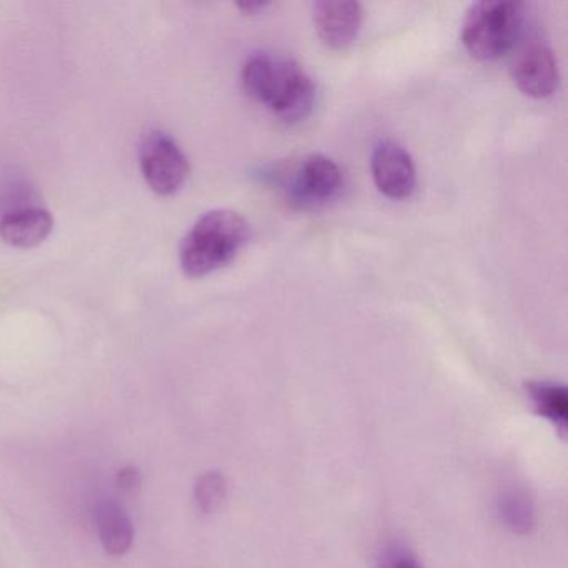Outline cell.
Listing matches in <instances>:
<instances>
[{
  "label": "cell",
  "mask_w": 568,
  "mask_h": 568,
  "mask_svg": "<svg viewBox=\"0 0 568 568\" xmlns=\"http://www.w3.org/2000/svg\"><path fill=\"white\" fill-rule=\"evenodd\" d=\"M242 85L248 98L287 124L305 121L317 95L311 75L294 59L268 52H257L245 61Z\"/></svg>",
  "instance_id": "obj_1"
},
{
  "label": "cell",
  "mask_w": 568,
  "mask_h": 568,
  "mask_svg": "<svg viewBox=\"0 0 568 568\" xmlns=\"http://www.w3.org/2000/svg\"><path fill=\"white\" fill-rule=\"evenodd\" d=\"M251 225L234 211L202 215L181 244V267L191 278H201L231 264L248 244Z\"/></svg>",
  "instance_id": "obj_2"
},
{
  "label": "cell",
  "mask_w": 568,
  "mask_h": 568,
  "mask_svg": "<svg viewBox=\"0 0 568 568\" xmlns=\"http://www.w3.org/2000/svg\"><path fill=\"white\" fill-rule=\"evenodd\" d=\"M524 26V6L507 0H484L465 18L462 42L471 58L497 61L517 44Z\"/></svg>",
  "instance_id": "obj_3"
},
{
  "label": "cell",
  "mask_w": 568,
  "mask_h": 568,
  "mask_svg": "<svg viewBox=\"0 0 568 568\" xmlns=\"http://www.w3.org/2000/svg\"><path fill=\"white\" fill-rule=\"evenodd\" d=\"M141 168L149 187L159 195H174L191 174L187 155L162 131L145 135L141 145Z\"/></svg>",
  "instance_id": "obj_4"
},
{
  "label": "cell",
  "mask_w": 568,
  "mask_h": 568,
  "mask_svg": "<svg viewBox=\"0 0 568 568\" xmlns=\"http://www.w3.org/2000/svg\"><path fill=\"white\" fill-rule=\"evenodd\" d=\"M344 187L342 169L322 154L308 155L287 181L288 197L298 207H318L338 197Z\"/></svg>",
  "instance_id": "obj_5"
},
{
  "label": "cell",
  "mask_w": 568,
  "mask_h": 568,
  "mask_svg": "<svg viewBox=\"0 0 568 568\" xmlns=\"http://www.w3.org/2000/svg\"><path fill=\"white\" fill-rule=\"evenodd\" d=\"M372 178L385 197L404 201L417 187V172L410 154L394 141H382L372 152Z\"/></svg>",
  "instance_id": "obj_6"
},
{
  "label": "cell",
  "mask_w": 568,
  "mask_h": 568,
  "mask_svg": "<svg viewBox=\"0 0 568 568\" xmlns=\"http://www.w3.org/2000/svg\"><path fill=\"white\" fill-rule=\"evenodd\" d=\"M514 79L528 98H550L560 84L557 59L551 49L538 42L525 48L515 62Z\"/></svg>",
  "instance_id": "obj_7"
},
{
  "label": "cell",
  "mask_w": 568,
  "mask_h": 568,
  "mask_svg": "<svg viewBox=\"0 0 568 568\" xmlns=\"http://www.w3.org/2000/svg\"><path fill=\"white\" fill-rule=\"evenodd\" d=\"M364 22V8L358 2H317L314 24L318 38L332 51H344L357 39Z\"/></svg>",
  "instance_id": "obj_8"
},
{
  "label": "cell",
  "mask_w": 568,
  "mask_h": 568,
  "mask_svg": "<svg viewBox=\"0 0 568 568\" xmlns=\"http://www.w3.org/2000/svg\"><path fill=\"white\" fill-rule=\"evenodd\" d=\"M54 227L51 212L42 207L12 209L0 219V239L18 248H32L42 244Z\"/></svg>",
  "instance_id": "obj_9"
},
{
  "label": "cell",
  "mask_w": 568,
  "mask_h": 568,
  "mask_svg": "<svg viewBox=\"0 0 568 568\" xmlns=\"http://www.w3.org/2000/svg\"><path fill=\"white\" fill-rule=\"evenodd\" d=\"M95 518H98L99 537L105 551L114 557L128 554L134 541V527L124 508L115 501L104 500L99 504Z\"/></svg>",
  "instance_id": "obj_10"
},
{
  "label": "cell",
  "mask_w": 568,
  "mask_h": 568,
  "mask_svg": "<svg viewBox=\"0 0 568 568\" xmlns=\"http://www.w3.org/2000/svg\"><path fill=\"white\" fill-rule=\"evenodd\" d=\"M528 394L534 402L535 410L547 418L558 428L567 424L568 400L567 390L560 385L547 384V382H535L528 385Z\"/></svg>",
  "instance_id": "obj_11"
},
{
  "label": "cell",
  "mask_w": 568,
  "mask_h": 568,
  "mask_svg": "<svg viewBox=\"0 0 568 568\" xmlns=\"http://www.w3.org/2000/svg\"><path fill=\"white\" fill-rule=\"evenodd\" d=\"M498 511L504 524L517 534H525L535 524L534 507L524 494L508 491L500 498Z\"/></svg>",
  "instance_id": "obj_12"
},
{
  "label": "cell",
  "mask_w": 568,
  "mask_h": 568,
  "mask_svg": "<svg viewBox=\"0 0 568 568\" xmlns=\"http://www.w3.org/2000/svg\"><path fill=\"white\" fill-rule=\"evenodd\" d=\"M225 494V480L219 471H209L195 485V500L205 514H211L221 505Z\"/></svg>",
  "instance_id": "obj_13"
},
{
  "label": "cell",
  "mask_w": 568,
  "mask_h": 568,
  "mask_svg": "<svg viewBox=\"0 0 568 568\" xmlns=\"http://www.w3.org/2000/svg\"><path fill=\"white\" fill-rule=\"evenodd\" d=\"M142 485V475L139 471V468L129 467L122 468L118 474V487L121 488L125 494H134L135 490H139Z\"/></svg>",
  "instance_id": "obj_14"
},
{
  "label": "cell",
  "mask_w": 568,
  "mask_h": 568,
  "mask_svg": "<svg viewBox=\"0 0 568 568\" xmlns=\"http://www.w3.org/2000/svg\"><path fill=\"white\" fill-rule=\"evenodd\" d=\"M382 568H422L420 564L405 551H394L385 558Z\"/></svg>",
  "instance_id": "obj_15"
},
{
  "label": "cell",
  "mask_w": 568,
  "mask_h": 568,
  "mask_svg": "<svg viewBox=\"0 0 568 568\" xmlns=\"http://www.w3.org/2000/svg\"><path fill=\"white\" fill-rule=\"evenodd\" d=\"M267 8V2H248V4H239V9L244 11L245 14H257V12H262Z\"/></svg>",
  "instance_id": "obj_16"
}]
</instances>
